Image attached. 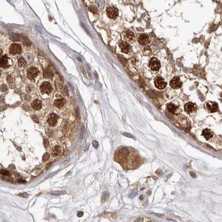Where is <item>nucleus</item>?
Returning a JSON list of instances; mask_svg holds the SVG:
<instances>
[{
  "instance_id": "nucleus-17",
  "label": "nucleus",
  "mask_w": 222,
  "mask_h": 222,
  "mask_svg": "<svg viewBox=\"0 0 222 222\" xmlns=\"http://www.w3.org/2000/svg\"><path fill=\"white\" fill-rule=\"evenodd\" d=\"M32 107L33 109H34L35 110H39L42 107V103L39 100L36 99L33 102H32Z\"/></svg>"
},
{
  "instance_id": "nucleus-6",
  "label": "nucleus",
  "mask_w": 222,
  "mask_h": 222,
  "mask_svg": "<svg viewBox=\"0 0 222 222\" xmlns=\"http://www.w3.org/2000/svg\"><path fill=\"white\" fill-rule=\"evenodd\" d=\"M202 134L203 137L208 141H211L212 140H213V138L214 137V134L209 129H204L202 131Z\"/></svg>"
},
{
  "instance_id": "nucleus-21",
  "label": "nucleus",
  "mask_w": 222,
  "mask_h": 222,
  "mask_svg": "<svg viewBox=\"0 0 222 222\" xmlns=\"http://www.w3.org/2000/svg\"><path fill=\"white\" fill-rule=\"evenodd\" d=\"M26 62L25 61V60L23 58H21L18 59V64L20 66L23 67L25 66Z\"/></svg>"
},
{
  "instance_id": "nucleus-22",
  "label": "nucleus",
  "mask_w": 222,
  "mask_h": 222,
  "mask_svg": "<svg viewBox=\"0 0 222 222\" xmlns=\"http://www.w3.org/2000/svg\"><path fill=\"white\" fill-rule=\"evenodd\" d=\"M0 173L2 175H4V176H9L10 174V173L9 171H7L5 169H3L0 170Z\"/></svg>"
},
{
  "instance_id": "nucleus-23",
  "label": "nucleus",
  "mask_w": 222,
  "mask_h": 222,
  "mask_svg": "<svg viewBox=\"0 0 222 222\" xmlns=\"http://www.w3.org/2000/svg\"><path fill=\"white\" fill-rule=\"evenodd\" d=\"M123 135L125 137H127L131 138H134V137H133V136H132L131 134H130V133H123Z\"/></svg>"
},
{
  "instance_id": "nucleus-16",
  "label": "nucleus",
  "mask_w": 222,
  "mask_h": 222,
  "mask_svg": "<svg viewBox=\"0 0 222 222\" xmlns=\"http://www.w3.org/2000/svg\"><path fill=\"white\" fill-rule=\"evenodd\" d=\"M9 65L8 58L6 56H2L0 57V67L5 68Z\"/></svg>"
},
{
  "instance_id": "nucleus-27",
  "label": "nucleus",
  "mask_w": 222,
  "mask_h": 222,
  "mask_svg": "<svg viewBox=\"0 0 222 222\" xmlns=\"http://www.w3.org/2000/svg\"><path fill=\"white\" fill-rule=\"evenodd\" d=\"M18 182H19L20 183H25L26 182L25 181L23 180L22 179H18Z\"/></svg>"
},
{
  "instance_id": "nucleus-12",
  "label": "nucleus",
  "mask_w": 222,
  "mask_h": 222,
  "mask_svg": "<svg viewBox=\"0 0 222 222\" xmlns=\"http://www.w3.org/2000/svg\"><path fill=\"white\" fill-rule=\"evenodd\" d=\"M38 74V70L36 67H31L27 71V75L30 80L35 79Z\"/></svg>"
},
{
  "instance_id": "nucleus-13",
  "label": "nucleus",
  "mask_w": 222,
  "mask_h": 222,
  "mask_svg": "<svg viewBox=\"0 0 222 222\" xmlns=\"http://www.w3.org/2000/svg\"><path fill=\"white\" fill-rule=\"evenodd\" d=\"M197 109V106L195 103L192 102H188L184 105V110L188 113H191L194 112Z\"/></svg>"
},
{
  "instance_id": "nucleus-3",
  "label": "nucleus",
  "mask_w": 222,
  "mask_h": 222,
  "mask_svg": "<svg viewBox=\"0 0 222 222\" xmlns=\"http://www.w3.org/2000/svg\"><path fill=\"white\" fill-rule=\"evenodd\" d=\"M123 37L124 39L130 42H133L135 40V34L131 30H126L123 32Z\"/></svg>"
},
{
  "instance_id": "nucleus-24",
  "label": "nucleus",
  "mask_w": 222,
  "mask_h": 222,
  "mask_svg": "<svg viewBox=\"0 0 222 222\" xmlns=\"http://www.w3.org/2000/svg\"><path fill=\"white\" fill-rule=\"evenodd\" d=\"M93 145L95 148H97L98 147V143L97 141H93Z\"/></svg>"
},
{
  "instance_id": "nucleus-8",
  "label": "nucleus",
  "mask_w": 222,
  "mask_h": 222,
  "mask_svg": "<svg viewBox=\"0 0 222 222\" xmlns=\"http://www.w3.org/2000/svg\"><path fill=\"white\" fill-rule=\"evenodd\" d=\"M119 46H120V49H121L122 52L123 53H128L132 51V48L130 44L126 41L120 42Z\"/></svg>"
},
{
  "instance_id": "nucleus-15",
  "label": "nucleus",
  "mask_w": 222,
  "mask_h": 222,
  "mask_svg": "<svg viewBox=\"0 0 222 222\" xmlns=\"http://www.w3.org/2000/svg\"><path fill=\"white\" fill-rule=\"evenodd\" d=\"M58 116L55 114H51L47 119V122L51 126H54L57 123Z\"/></svg>"
},
{
  "instance_id": "nucleus-14",
  "label": "nucleus",
  "mask_w": 222,
  "mask_h": 222,
  "mask_svg": "<svg viewBox=\"0 0 222 222\" xmlns=\"http://www.w3.org/2000/svg\"><path fill=\"white\" fill-rule=\"evenodd\" d=\"M207 108L210 112H215L218 111V106L215 102H208L207 103Z\"/></svg>"
},
{
  "instance_id": "nucleus-1",
  "label": "nucleus",
  "mask_w": 222,
  "mask_h": 222,
  "mask_svg": "<svg viewBox=\"0 0 222 222\" xmlns=\"http://www.w3.org/2000/svg\"><path fill=\"white\" fill-rule=\"evenodd\" d=\"M116 157L120 163H122V165L124 168L129 169L134 168L139 164L138 155L131 148L122 147L120 148L117 153Z\"/></svg>"
},
{
  "instance_id": "nucleus-11",
  "label": "nucleus",
  "mask_w": 222,
  "mask_h": 222,
  "mask_svg": "<svg viewBox=\"0 0 222 222\" xmlns=\"http://www.w3.org/2000/svg\"><path fill=\"white\" fill-rule=\"evenodd\" d=\"M9 53L12 55H15L21 52V47L18 44H12L9 47Z\"/></svg>"
},
{
  "instance_id": "nucleus-19",
  "label": "nucleus",
  "mask_w": 222,
  "mask_h": 222,
  "mask_svg": "<svg viewBox=\"0 0 222 222\" xmlns=\"http://www.w3.org/2000/svg\"><path fill=\"white\" fill-rule=\"evenodd\" d=\"M167 109H168L169 112H170V113H174L175 112V111H176V110H177V107L173 103H169L167 105Z\"/></svg>"
},
{
  "instance_id": "nucleus-2",
  "label": "nucleus",
  "mask_w": 222,
  "mask_h": 222,
  "mask_svg": "<svg viewBox=\"0 0 222 222\" xmlns=\"http://www.w3.org/2000/svg\"><path fill=\"white\" fill-rule=\"evenodd\" d=\"M138 42L141 46H146L149 44L151 41L149 36L147 34H141L138 36L137 38Z\"/></svg>"
},
{
  "instance_id": "nucleus-9",
  "label": "nucleus",
  "mask_w": 222,
  "mask_h": 222,
  "mask_svg": "<svg viewBox=\"0 0 222 222\" xmlns=\"http://www.w3.org/2000/svg\"><path fill=\"white\" fill-rule=\"evenodd\" d=\"M40 90L43 93L49 94L52 92V86L49 82H44L40 86Z\"/></svg>"
},
{
  "instance_id": "nucleus-18",
  "label": "nucleus",
  "mask_w": 222,
  "mask_h": 222,
  "mask_svg": "<svg viewBox=\"0 0 222 222\" xmlns=\"http://www.w3.org/2000/svg\"><path fill=\"white\" fill-rule=\"evenodd\" d=\"M64 104H65V101L63 99H58L56 100L54 102V106L58 108L62 107L64 106Z\"/></svg>"
},
{
  "instance_id": "nucleus-25",
  "label": "nucleus",
  "mask_w": 222,
  "mask_h": 222,
  "mask_svg": "<svg viewBox=\"0 0 222 222\" xmlns=\"http://www.w3.org/2000/svg\"><path fill=\"white\" fill-rule=\"evenodd\" d=\"M190 175H191V177L193 178H195L196 177V174L193 172H190Z\"/></svg>"
},
{
  "instance_id": "nucleus-7",
  "label": "nucleus",
  "mask_w": 222,
  "mask_h": 222,
  "mask_svg": "<svg viewBox=\"0 0 222 222\" xmlns=\"http://www.w3.org/2000/svg\"><path fill=\"white\" fill-rule=\"evenodd\" d=\"M155 87L159 89H163L167 86V83L160 76L157 77L155 78Z\"/></svg>"
},
{
  "instance_id": "nucleus-26",
  "label": "nucleus",
  "mask_w": 222,
  "mask_h": 222,
  "mask_svg": "<svg viewBox=\"0 0 222 222\" xmlns=\"http://www.w3.org/2000/svg\"><path fill=\"white\" fill-rule=\"evenodd\" d=\"M83 215V212H81V211H80V212H78L77 213V216L79 217H81Z\"/></svg>"
},
{
  "instance_id": "nucleus-5",
  "label": "nucleus",
  "mask_w": 222,
  "mask_h": 222,
  "mask_svg": "<svg viewBox=\"0 0 222 222\" xmlns=\"http://www.w3.org/2000/svg\"><path fill=\"white\" fill-rule=\"evenodd\" d=\"M149 66L152 71H157L160 68V63L157 58H152L149 61Z\"/></svg>"
},
{
  "instance_id": "nucleus-10",
  "label": "nucleus",
  "mask_w": 222,
  "mask_h": 222,
  "mask_svg": "<svg viewBox=\"0 0 222 222\" xmlns=\"http://www.w3.org/2000/svg\"><path fill=\"white\" fill-rule=\"evenodd\" d=\"M170 86L173 89H177L182 87V83L178 77H174L170 82Z\"/></svg>"
},
{
  "instance_id": "nucleus-20",
  "label": "nucleus",
  "mask_w": 222,
  "mask_h": 222,
  "mask_svg": "<svg viewBox=\"0 0 222 222\" xmlns=\"http://www.w3.org/2000/svg\"><path fill=\"white\" fill-rule=\"evenodd\" d=\"M61 149L60 147H54L53 148V152H52V154H53V156L56 157V156L59 155L60 153H61Z\"/></svg>"
},
{
  "instance_id": "nucleus-4",
  "label": "nucleus",
  "mask_w": 222,
  "mask_h": 222,
  "mask_svg": "<svg viewBox=\"0 0 222 222\" xmlns=\"http://www.w3.org/2000/svg\"><path fill=\"white\" fill-rule=\"evenodd\" d=\"M107 13L109 17L115 19L118 15V9L113 6H109L107 9Z\"/></svg>"
}]
</instances>
